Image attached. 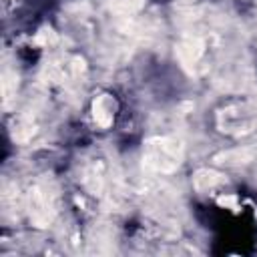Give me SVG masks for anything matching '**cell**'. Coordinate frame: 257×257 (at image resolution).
<instances>
[{
    "label": "cell",
    "instance_id": "obj_1",
    "mask_svg": "<svg viewBox=\"0 0 257 257\" xmlns=\"http://www.w3.org/2000/svg\"><path fill=\"white\" fill-rule=\"evenodd\" d=\"M183 161V149L175 139L157 137L147 141L143 163L157 173H173Z\"/></svg>",
    "mask_w": 257,
    "mask_h": 257
},
{
    "label": "cell",
    "instance_id": "obj_3",
    "mask_svg": "<svg viewBox=\"0 0 257 257\" xmlns=\"http://www.w3.org/2000/svg\"><path fill=\"white\" fill-rule=\"evenodd\" d=\"M92 116L96 124L108 126L114 118V100L108 94H100L92 104Z\"/></svg>",
    "mask_w": 257,
    "mask_h": 257
},
{
    "label": "cell",
    "instance_id": "obj_2",
    "mask_svg": "<svg viewBox=\"0 0 257 257\" xmlns=\"http://www.w3.org/2000/svg\"><path fill=\"white\" fill-rule=\"evenodd\" d=\"M217 122H219L221 131H227V133H235V135L249 133L257 124V106L251 102L227 106L219 112Z\"/></svg>",
    "mask_w": 257,
    "mask_h": 257
},
{
    "label": "cell",
    "instance_id": "obj_4",
    "mask_svg": "<svg viewBox=\"0 0 257 257\" xmlns=\"http://www.w3.org/2000/svg\"><path fill=\"white\" fill-rule=\"evenodd\" d=\"M223 183L221 175L215 173V171H209V169H203L195 175V187L199 191H213L215 187H219Z\"/></svg>",
    "mask_w": 257,
    "mask_h": 257
}]
</instances>
